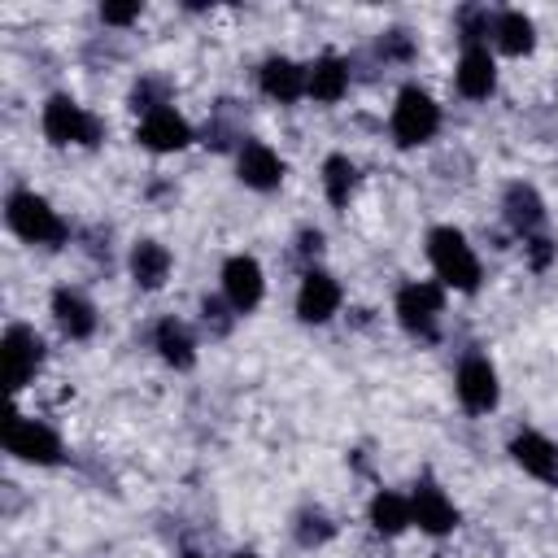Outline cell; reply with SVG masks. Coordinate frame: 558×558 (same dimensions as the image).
Returning <instances> with one entry per match:
<instances>
[{
  "instance_id": "30",
  "label": "cell",
  "mask_w": 558,
  "mask_h": 558,
  "mask_svg": "<svg viewBox=\"0 0 558 558\" xmlns=\"http://www.w3.org/2000/svg\"><path fill=\"white\" fill-rule=\"evenodd\" d=\"M296 253H301V257H318V253H323V235H318V231H301Z\"/></svg>"
},
{
  "instance_id": "16",
  "label": "cell",
  "mask_w": 558,
  "mask_h": 558,
  "mask_svg": "<svg viewBox=\"0 0 558 558\" xmlns=\"http://www.w3.org/2000/svg\"><path fill=\"white\" fill-rule=\"evenodd\" d=\"M48 305H52V323H57L70 340H87V336L96 331V323H100V314H96V305H92V296H87L83 288L61 283Z\"/></svg>"
},
{
  "instance_id": "28",
  "label": "cell",
  "mask_w": 558,
  "mask_h": 558,
  "mask_svg": "<svg viewBox=\"0 0 558 558\" xmlns=\"http://www.w3.org/2000/svg\"><path fill=\"white\" fill-rule=\"evenodd\" d=\"M523 253H527V262H532V270H545V266L554 262V253H558V244H554L549 235H527V240H523Z\"/></svg>"
},
{
  "instance_id": "9",
  "label": "cell",
  "mask_w": 558,
  "mask_h": 558,
  "mask_svg": "<svg viewBox=\"0 0 558 558\" xmlns=\"http://www.w3.org/2000/svg\"><path fill=\"white\" fill-rule=\"evenodd\" d=\"M262 296H266V270H262V262L248 257V253H231L222 262V301L231 305V314L235 318L240 314H253L262 305Z\"/></svg>"
},
{
  "instance_id": "8",
  "label": "cell",
  "mask_w": 558,
  "mask_h": 558,
  "mask_svg": "<svg viewBox=\"0 0 558 558\" xmlns=\"http://www.w3.org/2000/svg\"><path fill=\"white\" fill-rule=\"evenodd\" d=\"M0 357H4V384L13 392H22L44 366V336L26 323H9L4 340H0Z\"/></svg>"
},
{
  "instance_id": "13",
  "label": "cell",
  "mask_w": 558,
  "mask_h": 558,
  "mask_svg": "<svg viewBox=\"0 0 558 558\" xmlns=\"http://www.w3.org/2000/svg\"><path fill=\"white\" fill-rule=\"evenodd\" d=\"M135 140H140L148 153H179V148H187V144L196 140V131H192V122H187L174 105H161V109H153V113L140 118Z\"/></svg>"
},
{
  "instance_id": "18",
  "label": "cell",
  "mask_w": 558,
  "mask_h": 558,
  "mask_svg": "<svg viewBox=\"0 0 558 558\" xmlns=\"http://www.w3.org/2000/svg\"><path fill=\"white\" fill-rule=\"evenodd\" d=\"M501 218L510 222V231L514 235H541V227H545V201H541V192L532 187V183H523V179H514L506 192H501Z\"/></svg>"
},
{
  "instance_id": "5",
  "label": "cell",
  "mask_w": 558,
  "mask_h": 558,
  "mask_svg": "<svg viewBox=\"0 0 558 558\" xmlns=\"http://www.w3.org/2000/svg\"><path fill=\"white\" fill-rule=\"evenodd\" d=\"M392 314H397V323H401L405 336L432 340L436 327H440V314H445V288L440 283H427V279H410V283L397 288Z\"/></svg>"
},
{
  "instance_id": "6",
  "label": "cell",
  "mask_w": 558,
  "mask_h": 558,
  "mask_svg": "<svg viewBox=\"0 0 558 558\" xmlns=\"http://www.w3.org/2000/svg\"><path fill=\"white\" fill-rule=\"evenodd\" d=\"M4 449H9V458L26 462V466H57L65 458L61 436L44 418H31V414H9V423H4Z\"/></svg>"
},
{
  "instance_id": "21",
  "label": "cell",
  "mask_w": 558,
  "mask_h": 558,
  "mask_svg": "<svg viewBox=\"0 0 558 558\" xmlns=\"http://www.w3.org/2000/svg\"><path fill=\"white\" fill-rule=\"evenodd\" d=\"M488 44L506 57H527L536 48V22L523 9H497L493 13V35Z\"/></svg>"
},
{
  "instance_id": "7",
  "label": "cell",
  "mask_w": 558,
  "mask_h": 558,
  "mask_svg": "<svg viewBox=\"0 0 558 558\" xmlns=\"http://www.w3.org/2000/svg\"><path fill=\"white\" fill-rule=\"evenodd\" d=\"M453 392H458V405L466 414H488L497 410L501 401V379H497V366L484 357V353H466L453 371Z\"/></svg>"
},
{
  "instance_id": "15",
  "label": "cell",
  "mask_w": 558,
  "mask_h": 558,
  "mask_svg": "<svg viewBox=\"0 0 558 558\" xmlns=\"http://www.w3.org/2000/svg\"><path fill=\"white\" fill-rule=\"evenodd\" d=\"M235 179L253 192H275L283 183V157L266 140H244L235 148Z\"/></svg>"
},
{
  "instance_id": "26",
  "label": "cell",
  "mask_w": 558,
  "mask_h": 558,
  "mask_svg": "<svg viewBox=\"0 0 558 558\" xmlns=\"http://www.w3.org/2000/svg\"><path fill=\"white\" fill-rule=\"evenodd\" d=\"M458 39H462V48L466 44H488V35H493V9H484V4H466V9H458Z\"/></svg>"
},
{
  "instance_id": "20",
  "label": "cell",
  "mask_w": 558,
  "mask_h": 558,
  "mask_svg": "<svg viewBox=\"0 0 558 558\" xmlns=\"http://www.w3.org/2000/svg\"><path fill=\"white\" fill-rule=\"evenodd\" d=\"M126 270L135 279V288L157 292L170 279V270H174V253L161 240H135L131 244V257H126Z\"/></svg>"
},
{
  "instance_id": "3",
  "label": "cell",
  "mask_w": 558,
  "mask_h": 558,
  "mask_svg": "<svg viewBox=\"0 0 558 558\" xmlns=\"http://www.w3.org/2000/svg\"><path fill=\"white\" fill-rule=\"evenodd\" d=\"M39 131H44V140L57 144V148H70V144L96 148V144L105 140V122H100L87 105H78L74 96H65V92H57V96L44 100V109H39Z\"/></svg>"
},
{
  "instance_id": "14",
  "label": "cell",
  "mask_w": 558,
  "mask_h": 558,
  "mask_svg": "<svg viewBox=\"0 0 558 558\" xmlns=\"http://www.w3.org/2000/svg\"><path fill=\"white\" fill-rule=\"evenodd\" d=\"M453 87L466 100H488L497 92V57L488 44H466L453 65Z\"/></svg>"
},
{
  "instance_id": "29",
  "label": "cell",
  "mask_w": 558,
  "mask_h": 558,
  "mask_svg": "<svg viewBox=\"0 0 558 558\" xmlns=\"http://www.w3.org/2000/svg\"><path fill=\"white\" fill-rule=\"evenodd\" d=\"M140 13H144L140 0H131V4H100V22L105 26H131V22H140Z\"/></svg>"
},
{
  "instance_id": "22",
  "label": "cell",
  "mask_w": 558,
  "mask_h": 558,
  "mask_svg": "<svg viewBox=\"0 0 558 558\" xmlns=\"http://www.w3.org/2000/svg\"><path fill=\"white\" fill-rule=\"evenodd\" d=\"M153 349L174 371H192L196 366V336H192V327L183 318H161L153 327Z\"/></svg>"
},
{
  "instance_id": "24",
  "label": "cell",
  "mask_w": 558,
  "mask_h": 558,
  "mask_svg": "<svg viewBox=\"0 0 558 558\" xmlns=\"http://www.w3.org/2000/svg\"><path fill=\"white\" fill-rule=\"evenodd\" d=\"M353 187H357V161H353L349 153H331V157L323 161V196H327L336 209H344L349 196H353Z\"/></svg>"
},
{
  "instance_id": "32",
  "label": "cell",
  "mask_w": 558,
  "mask_h": 558,
  "mask_svg": "<svg viewBox=\"0 0 558 558\" xmlns=\"http://www.w3.org/2000/svg\"><path fill=\"white\" fill-rule=\"evenodd\" d=\"M179 558H201V554H179Z\"/></svg>"
},
{
  "instance_id": "1",
  "label": "cell",
  "mask_w": 558,
  "mask_h": 558,
  "mask_svg": "<svg viewBox=\"0 0 558 558\" xmlns=\"http://www.w3.org/2000/svg\"><path fill=\"white\" fill-rule=\"evenodd\" d=\"M427 262H432L436 283L449 292H475L484 279L480 253L471 248V240L458 227H432L427 231Z\"/></svg>"
},
{
  "instance_id": "23",
  "label": "cell",
  "mask_w": 558,
  "mask_h": 558,
  "mask_svg": "<svg viewBox=\"0 0 558 558\" xmlns=\"http://www.w3.org/2000/svg\"><path fill=\"white\" fill-rule=\"evenodd\" d=\"M366 519L379 536H401L405 527H414V514H410V493H392V488H379L366 506Z\"/></svg>"
},
{
  "instance_id": "4",
  "label": "cell",
  "mask_w": 558,
  "mask_h": 558,
  "mask_svg": "<svg viewBox=\"0 0 558 558\" xmlns=\"http://www.w3.org/2000/svg\"><path fill=\"white\" fill-rule=\"evenodd\" d=\"M388 131H392V144L397 148H418V144L436 140V131H440V105L432 100V92H423L418 83H405L397 92V100H392Z\"/></svg>"
},
{
  "instance_id": "27",
  "label": "cell",
  "mask_w": 558,
  "mask_h": 558,
  "mask_svg": "<svg viewBox=\"0 0 558 558\" xmlns=\"http://www.w3.org/2000/svg\"><path fill=\"white\" fill-rule=\"evenodd\" d=\"M379 52H384L388 61H410V57H414L410 31H384V35H379Z\"/></svg>"
},
{
  "instance_id": "10",
  "label": "cell",
  "mask_w": 558,
  "mask_h": 558,
  "mask_svg": "<svg viewBox=\"0 0 558 558\" xmlns=\"http://www.w3.org/2000/svg\"><path fill=\"white\" fill-rule=\"evenodd\" d=\"M340 301H344V288H340V279L331 270L310 266L301 275V283H296V318L301 323H310V327L331 323L336 310H340Z\"/></svg>"
},
{
  "instance_id": "31",
  "label": "cell",
  "mask_w": 558,
  "mask_h": 558,
  "mask_svg": "<svg viewBox=\"0 0 558 558\" xmlns=\"http://www.w3.org/2000/svg\"><path fill=\"white\" fill-rule=\"evenodd\" d=\"M231 558H253V554H248V549H240V554H231Z\"/></svg>"
},
{
  "instance_id": "12",
  "label": "cell",
  "mask_w": 558,
  "mask_h": 558,
  "mask_svg": "<svg viewBox=\"0 0 558 558\" xmlns=\"http://www.w3.org/2000/svg\"><path fill=\"white\" fill-rule=\"evenodd\" d=\"M510 458H514V466H519L523 475H532L536 484L558 488V440H549L545 432H532V427L514 432V436H510Z\"/></svg>"
},
{
  "instance_id": "11",
  "label": "cell",
  "mask_w": 558,
  "mask_h": 558,
  "mask_svg": "<svg viewBox=\"0 0 558 558\" xmlns=\"http://www.w3.org/2000/svg\"><path fill=\"white\" fill-rule=\"evenodd\" d=\"M410 514H414V527L418 532H427V536H449L453 527H458V506L449 501V493L432 480V475H423L414 488H410Z\"/></svg>"
},
{
  "instance_id": "19",
  "label": "cell",
  "mask_w": 558,
  "mask_h": 558,
  "mask_svg": "<svg viewBox=\"0 0 558 558\" xmlns=\"http://www.w3.org/2000/svg\"><path fill=\"white\" fill-rule=\"evenodd\" d=\"M257 87H262V96H270L279 105H296V100H305V65L292 57H266L257 65Z\"/></svg>"
},
{
  "instance_id": "25",
  "label": "cell",
  "mask_w": 558,
  "mask_h": 558,
  "mask_svg": "<svg viewBox=\"0 0 558 558\" xmlns=\"http://www.w3.org/2000/svg\"><path fill=\"white\" fill-rule=\"evenodd\" d=\"M292 536H296V545L314 549V545H327V541L336 536V523H331L318 506H305V510L296 514V523H292Z\"/></svg>"
},
{
  "instance_id": "17",
  "label": "cell",
  "mask_w": 558,
  "mask_h": 558,
  "mask_svg": "<svg viewBox=\"0 0 558 558\" xmlns=\"http://www.w3.org/2000/svg\"><path fill=\"white\" fill-rule=\"evenodd\" d=\"M349 83H353V70H349V61L336 57V52H323V57H314V61L305 65V96L318 100V105L344 100Z\"/></svg>"
},
{
  "instance_id": "2",
  "label": "cell",
  "mask_w": 558,
  "mask_h": 558,
  "mask_svg": "<svg viewBox=\"0 0 558 558\" xmlns=\"http://www.w3.org/2000/svg\"><path fill=\"white\" fill-rule=\"evenodd\" d=\"M4 222H9V231H13L17 240H26V244L57 248V244L70 240V222H65L39 192H31V187H13V192L4 196Z\"/></svg>"
}]
</instances>
